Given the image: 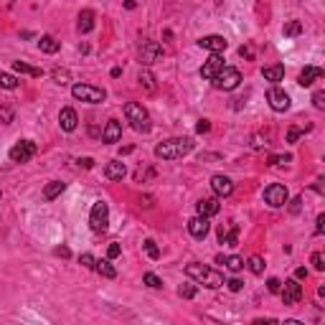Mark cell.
Returning <instances> with one entry per match:
<instances>
[{
	"label": "cell",
	"mask_w": 325,
	"mask_h": 325,
	"mask_svg": "<svg viewBox=\"0 0 325 325\" xmlns=\"http://www.w3.org/2000/svg\"><path fill=\"white\" fill-rule=\"evenodd\" d=\"M185 275H188V280L199 282V285H204V287H209V290H219V287L224 285V275H221L219 270H211V267L199 265V262H190V265L185 267Z\"/></svg>",
	"instance_id": "cell-1"
},
{
	"label": "cell",
	"mask_w": 325,
	"mask_h": 325,
	"mask_svg": "<svg viewBox=\"0 0 325 325\" xmlns=\"http://www.w3.org/2000/svg\"><path fill=\"white\" fill-rule=\"evenodd\" d=\"M190 150H193V140L190 138H170V140H165V143H160L155 148V158H160V160H178V158H185Z\"/></svg>",
	"instance_id": "cell-2"
},
{
	"label": "cell",
	"mask_w": 325,
	"mask_h": 325,
	"mask_svg": "<svg viewBox=\"0 0 325 325\" xmlns=\"http://www.w3.org/2000/svg\"><path fill=\"white\" fill-rule=\"evenodd\" d=\"M124 117L129 122V127L135 129V133H150L153 129V122H150V114L143 104L138 102H127L124 104Z\"/></svg>",
	"instance_id": "cell-3"
},
{
	"label": "cell",
	"mask_w": 325,
	"mask_h": 325,
	"mask_svg": "<svg viewBox=\"0 0 325 325\" xmlns=\"http://www.w3.org/2000/svg\"><path fill=\"white\" fill-rule=\"evenodd\" d=\"M72 97L79 99V102H87V104H99V102L107 99V92L102 87H94V84H74Z\"/></svg>",
	"instance_id": "cell-4"
},
{
	"label": "cell",
	"mask_w": 325,
	"mask_h": 325,
	"mask_svg": "<svg viewBox=\"0 0 325 325\" xmlns=\"http://www.w3.org/2000/svg\"><path fill=\"white\" fill-rule=\"evenodd\" d=\"M214 87L216 89H224V92H231V89H236L239 84H241V72L239 69H234V67H224L214 79Z\"/></svg>",
	"instance_id": "cell-5"
},
{
	"label": "cell",
	"mask_w": 325,
	"mask_h": 325,
	"mask_svg": "<svg viewBox=\"0 0 325 325\" xmlns=\"http://www.w3.org/2000/svg\"><path fill=\"white\" fill-rule=\"evenodd\" d=\"M89 226L94 234H104L107 226H109V206L104 201H97L92 206V214H89Z\"/></svg>",
	"instance_id": "cell-6"
},
{
	"label": "cell",
	"mask_w": 325,
	"mask_h": 325,
	"mask_svg": "<svg viewBox=\"0 0 325 325\" xmlns=\"http://www.w3.org/2000/svg\"><path fill=\"white\" fill-rule=\"evenodd\" d=\"M265 201H267L272 209H282V206L290 201V193H287V188H285L282 183H272V185L265 188Z\"/></svg>",
	"instance_id": "cell-7"
},
{
	"label": "cell",
	"mask_w": 325,
	"mask_h": 325,
	"mask_svg": "<svg viewBox=\"0 0 325 325\" xmlns=\"http://www.w3.org/2000/svg\"><path fill=\"white\" fill-rule=\"evenodd\" d=\"M38 153V148H36V143L33 140H21V143H16L13 148H11V160L13 163H28L33 155Z\"/></svg>",
	"instance_id": "cell-8"
},
{
	"label": "cell",
	"mask_w": 325,
	"mask_h": 325,
	"mask_svg": "<svg viewBox=\"0 0 325 325\" xmlns=\"http://www.w3.org/2000/svg\"><path fill=\"white\" fill-rule=\"evenodd\" d=\"M267 102H270V107L275 112H287L290 109V94L285 89H280V87H272L267 92Z\"/></svg>",
	"instance_id": "cell-9"
},
{
	"label": "cell",
	"mask_w": 325,
	"mask_h": 325,
	"mask_svg": "<svg viewBox=\"0 0 325 325\" xmlns=\"http://www.w3.org/2000/svg\"><path fill=\"white\" fill-rule=\"evenodd\" d=\"M280 297H282L285 305H297V302L302 300V287H300V282H297V280H287V282L282 285V290H280Z\"/></svg>",
	"instance_id": "cell-10"
},
{
	"label": "cell",
	"mask_w": 325,
	"mask_h": 325,
	"mask_svg": "<svg viewBox=\"0 0 325 325\" xmlns=\"http://www.w3.org/2000/svg\"><path fill=\"white\" fill-rule=\"evenodd\" d=\"M140 58H143V63H155V61H160L163 58V46L158 43V41H143V46H140Z\"/></svg>",
	"instance_id": "cell-11"
},
{
	"label": "cell",
	"mask_w": 325,
	"mask_h": 325,
	"mask_svg": "<svg viewBox=\"0 0 325 325\" xmlns=\"http://www.w3.org/2000/svg\"><path fill=\"white\" fill-rule=\"evenodd\" d=\"M221 69H224V56H221V53H211V56H209V61L201 67V77H204L206 82H211Z\"/></svg>",
	"instance_id": "cell-12"
},
{
	"label": "cell",
	"mask_w": 325,
	"mask_h": 325,
	"mask_svg": "<svg viewBox=\"0 0 325 325\" xmlns=\"http://www.w3.org/2000/svg\"><path fill=\"white\" fill-rule=\"evenodd\" d=\"M211 190H214L216 199H226V196H231V193H234V183L226 175H214L211 178Z\"/></svg>",
	"instance_id": "cell-13"
},
{
	"label": "cell",
	"mask_w": 325,
	"mask_h": 325,
	"mask_svg": "<svg viewBox=\"0 0 325 325\" xmlns=\"http://www.w3.org/2000/svg\"><path fill=\"white\" fill-rule=\"evenodd\" d=\"M216 236H219V241H221V244L236 246V241H239V226H236L234 221H226V224H221V226H219Z\"/></svg>",
	"instance_id": "cell-14"
},
{
	"label": "cell",
	"mask_w": 325,
	"mask_h": 325,
	"mask_svg": "<svg viewBox=\"0 0 325 325\" xmlns=\"http://www.w3.org/2000/svg\"><path fill=\"white\" fill-rule=\"evenodd\" d=\"M209 231H211V224H209L206 216H196V219L188 221V234H190L193 239H206Z\"/></svg>",
	"instance_id": "cell-15"
},
{
	"label": "cell",
	"mask_w": 325,
	"mask_h": 325,
	"mask_svg": "<svg viewBox=\"0 0 325 325\" xmlns=\"http://www.w3.org/2000/svg\"><path fill=\"white\" fill-rule=\"evenodd\" d=\"M199 46L206 48V51H211V53H224V51L229 48V41H226L224 36H204V38L199 41Z\"/></svg>",
	"instance_id": "cell-16"
},
{
	"label": "cell",
	"mask_w": 325,
	"mask_h": 325,
	"mask_svg": "<svg viewBox=\"0 0 325 325\" xmlns=\"http://www.w3.org/2000/svg\"><path fill=\"white\" fill-rule=\"evenodd\" d=\"M325 77V72L320 69V67H305L302 72H300V77H297V84L300 87H312L317 79H322Z\"/></svg>",
	"instance_id": "cell-17"
},
{
	"label": "cell",
	"mask_w": 325,
	"mask_h": 325,
	"mask_svg": "<svg viewBox=\"0 0 325 325\" xmlns=\"http://www.w3.org/2000/svg\"><path fill=\"white\" fill-rule=\"evenodd\" d=\"M119 138H122V124H119V119H109V122L104 124V129H102V140H104L107 145H112V143H119Z\"/></svg>",
	"instance_id": "cell-18"
},
{
	"label": "cell",
	"mask_w": 325,
	"mask_h": 325,
	"mask_svg": "<svg viewBox=\"0 0 325 325\" xmlns=\"http://www.w3.org/2000/svg\"><path fill=\"white\" fill-rule=\"evenodd\" d=\"M58 124H61V129H67V133H74L77 124H79L77 112H74L72 107H63V109L58 112Z\"/></svg>",
	"instance_id": "cell-19"
},
{
	"label": "cell",
	"mask_w": 325,
	"mask_h": 325,
	"mask_svg": "<svg viewBox=\"0 0 325 325\" xmlns=\"http://www.w3.org/2000/svg\"><path fill=\"white\" fill-rule=\"evenodd\" d=\"M196 211H199V216L211 219V216H216V214L221 211V204H219L216 196H214V199H201V201L196 204Z\"/></svg>",
	"instance_id": "cell-20"
},
{
	"label": "cell",
	"mask_w": 325,
	"mask_h": 325,
	"mask_svg": "<svg viewBox=\"0 0 325 325\" xmlns=\"http://www.w3.org/2000/svg\"><path fill=\"white\" fill-rule=\"evenodd\" d=\"M124 173H127V168H124V163H119V160H109V163L104 165V175H107L109 180H122Z\"/></svg>",
	"instance_id": "cell-21"
},
{
	"label": "cell",
	"mask_w": 325,
	"mask_h": 325,
	"mask_svg": "<svg viewBox=\"0 0 325 325\" xmlns=\"http://www.w3.org/2000/svg\"><path fill=\"white\" fill-rule=\"evenodd\" d=\"M77 28H79V33H89V31L94 28V11L84 8V11L79 13V23H77Z\"/></svg>",
	"instance_id": "cell-22"
},
{
	"label": "cell",
	"mask_w": 325,
	"mask_h": 325,
	"mask_svg": "<svg viewBox=\"0 0 325 325\" xmlns=\"http://www.w3.org/2000/svg\"><path fill=\"white\" fill-rule=\"evenodd\" d=\"M63 188H67V183H61V180H51V183H46V188H43V199H46V201L58 199L61 193H63Z\"/></svg>",
	"instance_id": "cell-23"
},
{
	"label": "cell",
	"mask_w": 325,
	"mask_h": 325,
	"mask_svg": "<svg viewBox=\"0 0 325 325\" xmlns=\"http://www.w3.org/2000/svg\"><path fill=\"white\" fill-rule=\"evenodd\" d=\"M262 74H265L267 82H282V79H285V67H282V63H275V67H265Z\"/></svg>",
	"instance_id": "cell-24"
},
{
	"label": "cell",
	"mask_w": 325,
	"mask_h": 325,
	"mask_svg": "<svg viewBox=\"0 0 325 325\" xmlns=\"http://www.w3.org/2000/svg\"><path fill=\"white\" fill-rule=\"evenodd\" d=\"M38 48H41L43 53H56V51L61 48V43H58L53 36H41V38H38Z\"/></svg>",
	"instance_id": "cell-25"
},
{
	"label": "cell",
	"mask_w": 325,
	"mask_h": 325,
	"mask_svg": "<svg viewBox=\"0 0 325 325\" xmlns=\"http://www.w3.org/2000/svg\"><path fill=\"white\" fill-rule=\"evenodd\" d=\"M13 72H18V74H28V77H33V79L43 77V72H41V69L28 67V63H23V61H13Z\"/></svg>",
	"instance_id": "cell-26"
},
{
	"label": "cell",
	"mask_w": 325,
	"mask_h": 325,
	"mask_svg": "<svg viewBox=\"0 0 325 325\" xmlns=\"http://www.w3.org/2000/svg\"><path fill=\"white\" fill-rule=\"evenodd\" d=\"M94 270H97V272H99L102 277H107V280H114V277H117V270H114V267H112V265L107 262V259H99Z\"/></svg>",
	"instance_id": "cell-27"
},
{
	"label": "cell",
	"mask_w": 325,
	"mask_h": 325,
	"mask_svg": "<svg viewBox=\"0 0 325 325\" xmlns=\"http://www.w3.org/2000/svg\"><path fill=\"white\" fill-rule=\"evenodd\" d=\"M18 77L13 74H6V72H0V89H18Z\"/></svg>",
	"instance_id": "cell-28"
},
{
	"label": "cell",
	"mask_w": 325,
	"mask_h": 325,
	"mask_svg": "<svg viewBox=\"0 0 325 325\" xmlns=\"http://www.w3.org/2000/svg\"><path fill=\"white\" fill-rule=\"evenodd\" d=\"M196 285H193V282H183L180 287H178V297H183V300H193V297H196Z\"/></svg>",
	"instance_id": "cell-29"
},
{
	"label": "cell",
	"mask_w": 325,
	"mask_h": 325,
	"mask_svg": "<svg viewBox=\"0 0 325 325\" xmlns=\"http://www.w3.org/2000/svg\"><path fill=\"white\" fill-rule=\"evenodd\" d=\"M246 267L251 270V275H262V272H265V259L254 254V256H249V262H246Z\"/></svg>",
	"instance_id": "cell-30"
},
{
	"label": "cell",
	"mask_w": 325,
	"mask_h": 325,
	"mask_svg": "<svg viewBox=\"0 0 325 325\" xmlns=\"http://www.w3.org/2000/svg\"><path fill=\"white\" fill-rule=\"evenodd\" d=\"M224 265H226L231 272H241V270H244V259L236 256V254H231V256H224Z\"/></svg>",
	"instance_id": "cell-31"
},
{
	"label": "cell",
	"mask_w": 325,
	"mask_h": 325,
	"mask_svg": "<svg viewBox=\"0 0 325 325\" xmlns=\"http://www.w3.org/2000/svg\"><path fill=\"white\" fill-rule=\"evenodd\" d=\"M138 79H140V84H143V87H145L148 92H155V77H153V74H150L148 69H143Z\"/></svg>",
	"instance_id": "cell-32"
},
{
	"label": "cell",
	"mask_w": 325,
	"mask_h": 325,
	"mask_svg": "<svg viewBox=\"0 0 325 325\" xmlns=\"http://www.w3.org/2000/svg\"><path fill=\"white\" fill-rule=\"evenodd\" d=\"M282 33H285V36H300V33H302V23H300V21H287L285 28H282Z\"/></svg>",
	"instance_id": "cell-33"
},
{
	"label": "cell",
	"mask_w": 325,
	"mask_h": 325,
	"mask_svg": "<svg viewBox=\"0 0 325 325\" xmlns=\"http://www.w3.org/2000/svg\"><path fill=\"white\" fill-rule=\"evenodd\" d=\"M143 282H145L148 287H153V290H160V287H163V280H160L158 275H153V272H148V275L143 277Z\"/></svg>",
	"instance_id": "cell-34"
},
{
	"label": "cell",
	"mask_w": 325,
	"mask_h": 325,
	"mask_svg": "<svg viewBox=\"0 0 325 325\" xmlns=\"http://www.w3.org/2000/svg\"><path fill=\"white\" fill-rule=\"evenodd\" d=\"M145 251H148L150 259H158V256H160V249H158V244H155L153 239H145Z\"/></svg>",
	"instance_id": "cell-35"
},
{
	"label": "cell",
	"mask_w": 325,
	"mask_h": 325,
	"mask_svg": "<svg viewBox=\"0 0 325 325\" xmlns=\"http://www.w3.org/2000/svg\"><path fill=\"white\" fill-rule=\"evenodd\" d=\"M79 262H82L87 270H94V267H97V259H94V254H82V256H79Z\"/></svg>",
	"instance_id": "cell-36"
},
{
	"label": "cell",
	"mask_w": 325,
	"mask_h": 325,
	"mask_svg": "<svg viewBox=\"0 0 325 325\" xmlns=\"http://www.w3.org/2000/svg\"><path fill=\"white\" fill-rule=\"evenodd\" d=\"M312 267H315L317 272H322V270H325V256H322L320 251H315V254H312Z\"/></svg>",
	"instance_id": "cell-37"
},
{
	"label": "cell",
	"mask_w": 325,
	"mask_h": 325,
	"mask_svg": "<svg viewBox=\"0 0 325 325\" xmlns=\"http://www.w3.org/2000/svg\"><path fill=\"white\" fill-rule=\"evenodd\" d=\"M267 290H270L272 295H280V290H282V282H280L277 277H270V280H267Z\"/></svg>",
	"instance_id": "cell-38"
},
{
	"label": "cell",
	"mask_w": 325,
	"mask_h": 325,
	"mask_svg": "<svg viewBox=\"0 0 325 325\" xmlns=\"http://www.w3.org/2000/svg\"><path fill=\"white\" fill-rule=\"evenodd\" d=\"M53 79H56L58 84H67V82H69V72H67V69H53Z\"/></svg>",
	"instance_id": "cell-39"
},
{
	"label": "cell",
	"mask_w": 325,
	"mask_h": 325,
	"mask_svg": "<svg viewBox=\"0 0 325 325\" xmlns=\"http://www.w3.org/2000/svg\"><path fill=\"white\" fill-rule=\"evenodd\" d=\"M312 104H315V109H325V92H315L312 94Z\"/></svg>",
	"instance_id": "cell-40"
},
{
	"label": "cell",
	"mask_w": 325,
	"mask_h": 325,
	"mask_svg": "<svg viewBox=\"0 0 325 325\" xmlns=\"http://www.w3.org/2000/svg\"><path fill=\"white\" fill-rule=\"evenodd\" d=\"M300 135H302V129H300V127H290V129H287V143H297V140H300Z\"/></svg>",
	"instance_id": "cell-41"
},
{
	"label": "cell",
	"mask_w": 325,
	"mask_h": 325,
	"mask_svg": "<svg viewBox=\"0 0 325 325\" xmlns=\"http://www.w3.org/2000/svg\"><path fill=\"white\" fill-rule=\"evenodd\" d=\"M0 119H3V124H11L13 122V109L11 107H3V109H0Z\"/></svg>",
	"instance_id": "cell-42"
},
{
	"label": "cell",
	"mask_w": 325,
	"mask_h": 325,
	"mask_svg": "<svg viewBox=\"0 0 325 325\" xmlns=\"http://www.w3.org/2000/svg\"><path fill=\"white\" fill-rule=\"evenodd\" d=\"M224 285H229V290H231V292H239V290L244 287V282H241L239 277H231V280H229V282H224Z\"/></svg>",
	"instance_id": "cell-43"
},
{
	"label": "cell",
	"mask_w": 325,
	"mask_h": 325,
	"mask_svg": "<svg viewBox=\"0 0 325 325\" xmlns=\"http://www.w3.org/2000/svg\"><path fill=\"white\" fill-rule=\"evenodd\" d=\"M292 155H272L270 158V165H280V163H290Z\"/></svg>",
	"instance_id": "cell-44"
},
{
	"label": "cell",
	"mask_w": 325,
	"mask_h": 325,
	"mask_svg": "<svg viewBox=\"0 0 325 325\" xmlns=\"http://www.w3.org/2000/svg\"><path fill=\"white\" fill-rule=\"evenodd\" d=\"M122 254V249H119V244H109V249H107V256L109 259H117Z\"/></svg>",
	"instance_id": "cell-45"
},
{
	"label": "cell",
	"mask_w": 325,
	"mask_h": 325,
	"mask_svg": "<svg viewBox=\"0 0 325 325\" xmlns=\"http://www.w3.org/2000/svg\"><path fill=\"white\" fill-rule=\"evenodd\" d=\"M53 254H56V256H63V259H69V256H72L69 246H56V249H53Z\"/></svg>",
	"instance_id": "cell-46"
},
{
	"label": "cell",
	"mask_w": 325,
	"mask_h": 325,
	"mask_svg": "<svg viewBox=\"0 0 325 325\" xmlns=\"http://www.w3.org/2000/svg\"><path fill=\"white\" fill-rule=\"evenodd\" d=\"M322 231H325V214H320L315 221V234H322Z\"/></svg>",
	"instance_id": "cell-47"
},
{
	"label": "cell",
	"mask_w": 325,
	"mask_h": 325,
	"mask_svg": "<svg viewBox=\"0 0 325 325\" xmlns=\"http://www.w3.org/2000/svg\"><path fill=\"white\" fill-rule=\"evenodd\" d=\"M209 129H211V122H209V119H201V122L196 124V133H209Z\"/></svg>",
	"instance_id": "cell-48"
},
{
	"label": "cell",
	"mask_w": 325,
	"mask_h": 325,
	"mask_svg": "<svg viewBox=\"0 0 325 325\" xmlns=\"http://www.w3.org/2000/svg\"><path fill=\"white\" fill-rule=\"evenodd\" d=\"M239 53H241L244 58H254V48H251V46H241V48H239Z\"/></svg>",
	"instance_id": "cell-49"
},
{
	"label": "cell",
	"mask_w": 325,
	"mask_h": 325,
	"mask_svg": "<svg viewBox=\"0 0 325 325\" xmlns=\"http://www.w3.org/2000/svg\"><path fill=\"white\" fill-rule=\"evenodd\" d=\"M79 165H84V168H94V160H92V158H82V160H79Z\"/></svg>",
	"instance_id": "cell-50"
},
{
	"label": "cell",
	"mask_w": 325,
	"mask_h": 325,
	"mask_svg": "<svg viewBox=\"0 0 325 325\" xmlns=\"http://www.w3.org/2000/svg\"><path fill=\"white\" fill-rule=\"evenodd\" d=\"M305 277H307V270H305V267H300V270L295 272V280H305Z\"/></svg>",
	"instance_id": "cell-51"
},
{
	"label": "cell",
	"mask_w": 325,
	"mask_h": 325,
	"mask_svg": "<svg viewBox=\"0 0 325 325\" xmlns=\"http://www.w3.org/2000/svg\"><path fill=\"white\" fill-rule=\"evenodd\" d=\"M300 204H302L300 199H295V201H292V214H297V211H300Z\"/></svg>",
	"instance_id": "cell-52"
}]
</instances>
